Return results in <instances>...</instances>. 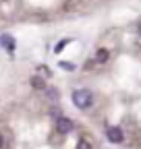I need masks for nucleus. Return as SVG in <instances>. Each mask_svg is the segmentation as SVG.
Here are the masks:
<instances>
[{"label":"nucleus","instance_id":"1","mask_svg":"<svg viewBox=\"0 0 141 149\" xmlns=\"http://www.w3.org/2000/svg\"><path fill=\"white\" fill-rule=\"evenodd\" d=\"M70 100H73V104L79 110H89L94 106V93L89 89H85V87H79V89H75L70 93Z\"/></svg>","mask_w":141,"mask_h":149},{"label":"nucleus","instance_id":"2","mask_svg":"<svg viewBox=\"0 0 141 149\" xmlns=\"http://www.w3.org/2000/svg\"><path fill=\"white\" fill-rule=\"evenodd\" d=\"M106 139H108L110 143L118 145L125 141V130H122V126H108L106 128Z\"/></svg>","mask_w":141,"mask_h":149},{"label":"nucleus","instance_id":"3","mask_svg":"<svg viewBox=\"0 0 141 149\" xmlns=\"http://www.w3.org/2000/svg\"><path fill=\"white\" fill-rule=\"evenodd\" d=\"M56 130L62 133V135L73 133V130H75V122L70 118H66V116H56Z\"/></svg>","mask_w":141,"mask_h":149},{"label":"nucleus","instance_id":"4","mask_svg":"<svg viewBox=\"0 0 141 149\" xmlns=\"http://www.w3.org/2000/svg\"><path fill=\"white\" fill-rule=\"evenodd\" d=\"M0 44L4 46V50H8L10 54L15 52V48H17V42H15V37L13 35H8V33H2L0 35Z\"/></svg>","mask_w":141,"mask_h":149},{"label":"nucleus","instance_id":"5","mask_svg":"<svg viewBox=\"0 0 141 149\" xmlns=\"http://www.w3.org/2000/svg\"><path fill=\"white\" fill-rule=\"evenodd\" d=\"M96 62L102 66V64H108V60H110V50L108 48H98V52H96Z\"/></svg>","mask_w":141,"mask_h":149},{"label":"nucleus","instance_id":"6","mask_svg":"<svg viewBox=\"0 0 141 149\" xmlns=\"http://www.w3.org/2000/svg\"><path fill=\"white\" fill-rule=\"evenodd\" d=\"M29 83H31V87L33 89H40V91H44L48 85H46V79L44 77H40V74H33V77L29 79Z\"/></svg>","mask_w":141,"mask_h":149},{"label":"nucleus","instance_id":"7","mask_svg":"<svg viewBox=\"0 0 141 149\" xmlns=\"http://www.w3.org/2000/svg\"><path fill=\"white\" fill-rule=\"evenodd\" d=\"M44 91H46V95H48V100H58V95H60L56 87H46Z\"/></svg>","mask_w":141,"mask_h":149},{"label":"nucleus","instance_id":"8","mask_svg":"<svg viewBox=\"0 0 141 149\" xmlns=\"http://www.w3.org/2000/svg\"><path fill=\"white\" fill-rule=\"evenodd\" d=\"M58 66H60L62 70H68V72L77 68V66H75V62H68V60H60V62H58Z\"/></svg>","mask_w":141,"mask_h":149},{"label":"nucleus","instance_id":"9","mask_svg":"<svg viewBox=\"0 0 141 149\" xmlns=\"http://www.w3.org/2000/svg\"><path fill=\"white\" fill-rule=\"evenodd\" d=\"M75 149H94V145H91V141H87V139H79Z\"/></svg>","mask_w":141,"mask_h":149},{"label":"nucleus","instance_id":"10","mask_svg":"<svg viewBox=\"0 0 141 149\" xmlns=\"http://www.w3.org/2000/svg\"><path fill=\"white\" fill-rule=\"evenodd\" d=\"M94 66H98L96 58H91V60H85V64H83V70H91Z\"/></svg>","mask_w":141,"mask_h":149},{"label":"nucleus","instance_id":"11","mask_svg":"<svg viewBox=\"0 0 141 149\" xmlns=\"http://www.w3.org/2000/svg\"><path fill=\"white\" fill-rule=\"evenodd\" d=\"M68 42H70V40H62V42H60V44L54 48V52H56V54H58V52H62V50H64V46H66Z\"/></svg>","mask_w":141,"mask_h":149},{"label":"nucleus","instance_id":"12","mask_svg":"<svg viewBox=\"0 0 141 149\" xmlns=\"http://www.w3.org/2000/svg\"><path fill=\"white\" fill-rule=\"evenodd\" d=\"M4 147V137H2V133H0V149Z\"/></svg>","mask_w":141,"mask_h":149},{"label":"nucleus","instance_id":"13","mask_svg":"<svg viewBox=\"0 0 141 149\" xmlns=\"http://www.w3.org/2000/svg\"><path fill=\"white\" fill-rule=\"evenodd\" d=\"M137 29H139V33H141V25H137Z\"/></svg>","mask_w":141,"mask_h":149}]
</instances>
